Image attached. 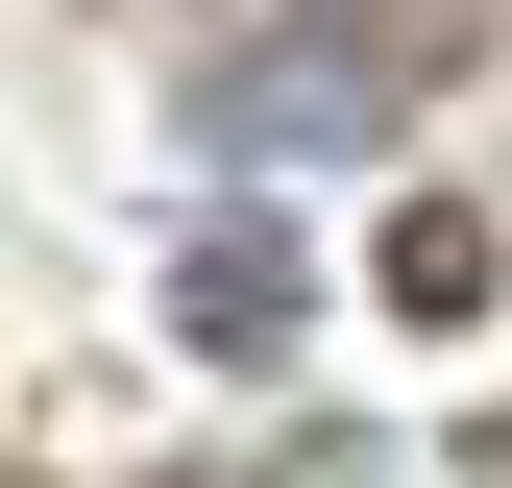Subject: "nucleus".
I'll return each mask as SVG.
<instances>
[{"label":"nucleus","mask_w":512,"mask_h":488,"mask_svg":"<svg viewBox=\"0 0 512 488\" xmlns=\"http://www.w3.org/2000/svg\"><path fill=\"white\" fill-rule=\"evenodd\" d=\"M488 25H512V0H317V49H342L366 98H415V74H464Z\"/></svg>","instance_id":"7ed1b4c3"},{"label":"nucleus","mask_w":512,"mask_h":488,"mask_svg":"<svg viewBox=\"0 0 512 488\" xmlns=\"http://www.w3.org/2000/svg\"><path fill=\"white\" fill-rule=\"evenodd\" d=\"M293 318H317V269L269 220H196V244H171V342H196V366H293Z\"/></svg>","instance_id":"f257e3e1"},{"label":"nucleus","mask_w":512,"mask_h":488,"mask_svg":"<svg viewBox=\"0 0 512 488\" xmlns=\"http://www.w3.org/2000/svg\"><path fill=\"white\" fill-rule=\"evenodd\" d=\"M488 269H512V244H488L464 196H391V269H366V293H391L415 342H464V318H488Z\"/></svg>","instance_id":"f03ea898"},{"label":"nucleus","mask_w":512,"mask_h":488,"mask_svg":"<svg viewBox=\"0 0 512 488\" xmlns=\"http://www.w3.org/2000/svg\"><path fill=\"white\" fill-rule=\"evenodd\" d=\"M220 122H244V147H366L391 98H366L342 49H269V74H220Z\"/></svg>","instance_id":"20e7f679"}]
</instances>
